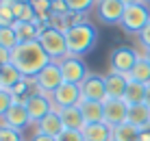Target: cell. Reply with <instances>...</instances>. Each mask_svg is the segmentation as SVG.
I'll return each instance as SVG.
<instances>
[{"label":"cell","mask_w":150,"mask_h":141,"mask_svg":"<svg viewBox=\"0 0 150 141\" xmlns=\"http://www.w3.org/2000/svg\"><path fill=\"white\" fill-rule=\"evenodd\" d=\"M50 61L52 59L46 54V50L41 48V44L37 39L35 41H20L11 50V63L26 78H35Z\"/></svg>","instance_id":"cell-1"},{"label":"cell","mask_w":150,"mask_h":141,"mask_svg":"<svg viewBox=\"0 0 150 141\" xmlns=\"http://www.w3.org/2000/svg\"><path fill=\"white\" fill-rule=\"evenodd\" d=\"M65 41H68V52L72 56H83L94 48L96 28L91 24H87V22L70 26V28L65 30Z\"/></svg>","instance_id":"cell-2"},{"label":"cell","mask_w":150,"mask_h":141,"mask_svg":"<svg viewBox=\"0 0 150 141\" xmlns=\"http://www.w3.org/2000/svg\"><path fill=\"white\" fill-rule=\"evenodd\" d=\"M37 41L41 44V48L46 50V54L52 61H59L63 56H68V41H65V33L52 28V26H39V37Z\"/></svg>","instance_id":"cell-3"},{"label":"cell","mask_w":150,"mask_h":141,"mask_svg":"<svg viewBox=\"0 0 150 141\" xmlns=\"http://www.w3.org/2000/svg\"><path fill=\"white\" fill-rule=\"evenodd\" d=\"M61 67V74H63V80L65 82H74V85H81L83 80H85L87 76H89V72H87L85 63H83L81 56H63V59L57 61Z\"/></svg>","instance_id":"cell-4"},{"label":"cell","mask_w":150,"mask_h":141,"mask_svg":"<svg viewBox=\"0 0 150 141\" xmlns=\"http://www.w3.org/2000/svg\"><path fill=\"white\" fill-rule=\"evenodd\" d=\"M150 22V13L146 9V4H133V7H126L122 18V28L124 33H142V28Z\"/></svg>","instance_id":"cell-5"},{"label":"cell","mask_w":150,"mask_h":141,"mask_svg":"<svg viewBox=\"0 0 150 141\" xmlns=\"http://www.w3.org/2000/svg\"><path fill=\"white\" fill-rule=\"evenodd\" d=\"M35 80H37L39 91L48 93V96H50L52 91H57V89L65 82V80H63V74H61V67H59L57 61H50V63L46 65L37 76H35Z\"/></svg>","instance_id":"cell-6"},{"label":"cell","mask_w":150,"mask_h":141,"mask_svg":"<svg viewBox=\"0 0 150 141\" xmlns=\"http://www.w3.org/2000/svg\"><path fill=\"white\" fill-rule=\"evenodd\" d=\"M50 100H52V106H54V109L79 106L81 100H83L81 85H74V82H63L57 91L50 93Z\"/></svg>","instance_id":"cell-7"},{"label":"cell","mask_w":150,"mask_h":141,"mask_svg":"<svg viewBox=\"0 0 150 141\" xmlns=\"http://www.w3.org/2000/svg\"><path fill=\"white\" fill-rule=\"evenodd\" d=\"M26 111H28L30 122L37 124V122H41V119L48 115V113H52L54 106H52V100H50L48 93L37 91V93H33V96L26 100Z\"/></svg>","instance_id":"cell-8"},{"label":"cell","mask_w":150,"mask_h":141,"mask_svg":"<svg viewBox=\"0 0 150 141\" xmlns=\"http://www.w3.org/2000/svg\"><path fill=\"white\" fill-rule=\"evenodd\" d=\"M96 11H98V20L102 24H122L126 4L122 0H98Z\"/></svg>","instance_id":"cell-9"},{"label":"cell","mask_w":150,"mask_h":141,"mask_svg":"<svg viewBox=\"0 0 150 141\" xmlns=\"http://www.w3.org/2000/svg\"><path fill=\"white\" fill-rule=\"evenodd\" d=\"M137 59H139V54L133 48H117V50H113L111 56H109V67L115 74L126 76L128 72L133 70V65L137 63Z\"/></svg>","instance_id":"cell-10"},{"label":"cell","mask_w":150,"mask_h":141,"mask_svg":"<svg viewBox=\"0 0 150 141\" xmlns=\"http://www.w3.org/2000/svg\"><path fill=\"white\" fill-rule=\"evenodd\" d=\"M105 124L111 130L128 122V104L124 100H105Z\"/></svg>","instance_id":"cell-11"},{"label":"cell","mask_w":150,"mask_h":141,"mask_svg":"<svg viewBox=\"0 0 150 141\" xmlns=\"http://www.w3.org/2000/svg\"><path fill=\"white\" fill-rule=\"evenodd\" d=\"M81 93H83V100H98V102H105L107 100V82L105 76L100 74H91L81 82Z\"/></svg>","instance_id":"cell-12"},{"label":"cell","mask_w":150,"mask_h":141,"mask_svg":"<svg viewBox=\"0 0 150 141\" xmlns=\"http://www.w3.org/2000/svg\"><path fill=\"white\" fill-rule=\"evenodd\" d=\"M0 119H2V126L15 128V130H20V133H22V130L30 124V117H28V111H26V104H22V102H13L11 109H9V111L4 113Z\"/></svg>","instance_id":"cell-13"},{"label":"cell","mask_w":150,"mask_h":141,"mask_svg":"<svg viewBox=\"0 0 150 141\" xmlns=\"http://www.w3.org/2000/svg\"><path fill=\"white\" fill-rule=\"evenodd\" d=\"M105 82H107V100H122L128 87V78L124 74L109 72V76H105Z\"/></svg>","instance_id":"cell-14"},{"label":"cell","mask_w":150,"mask_h":141,"mask_svg":"<svg viewBox=\"0 0 150 141\" xmlns=\"http://www.w3.org/2000/svg\"><path fill=\"white\" fill-rule=\"evenodd\" d=\"M65 130L63 122H61V115L57 111L48 113L41 122H37V128H35V135H50V137H59Z\"/></svg>","instance_id":"cell-15"},{"label":"cell","mask_w":150,"mask_h":141,"mask_svg":"<svg viewBox=\"0 0 150 141\" xmlns=\"http://www.w3.org/2000/svg\"><path fill=\"white\" fill-rule=\"evenodd\" d=\"M61 115V122H63L65 130H83L85 128V117H83L79 106H68V109H54Z\"/></svg>","instance_id":"cell-16"},{"label":"cell","mask_w":150,"mask_h":141,"mask_svg":"<svg viewBox=\"0 0 150 141\" xmlns=\"http://www.w3.org/2000/svg\"><path fill=\"white\" fill-rule=\"evenodd\" d=\"M83 117H85L87 124H98V122H105V106L102 102L98 100H81L79 104Z\"/></svg>","instance_id":"cell-17"},{"label":"cell","mask_w":150,"mask_h":141,"mask_svg":"<svg viewBox=\"0 0 150 141\" xmlns=\"http://www.w3.org/2000/svg\"><path fill=\"white\" fill-rule=\"evenodd\" d=\"M22 72L15 67L11 61L9 63H4V65H0V89H4V91H11L15 85H18L20 80H22Z\"/></svg>","instance_id":"cell-18"},{"label":"cell","mask_w":150,"mask_h":141,"mask_svg":"<svg viewBox=\"0 0 150 141\" xmlns=\"http://www.w3.org/2000/svg\"><path fill=\"white\" fill-rule=\"evenodd\" d=\"M85 141H111L113 137V130L107 126L105 122H98V124H85V128L81 130Z\"/></svg>","instance_id":"cell-19"},{"label":"cell","mask_w":150,"mask_h":141,"mask_svg":"<svg viewBox=\"0 0 150 141\" xmlns=\"http://www.w3.org/2000/svg\"><path fill=\"white\" fill-rule=\"evenodd\" d=\"M128 80H137V82H142V85H150V63L144 56H139L137 59V63L133 65V70L126 74Z\"/></svg>","instance_id":"cell-20"},{"label":"cell","mask_w":150,"mask_h":141,"mask_svg":"<svg viewBox=\"0 0 150 141\" xmlns=\"http://www.w3.org/2000/svg\"><path fill=\"white\" fill-rule=\"evenodd\" d=\"M144 98H146V85L137 80H128V87H126V93H124L122 100L133 106V104H144Z\"/></svg>","instance_id":"cell-21"},{"label":"cell","mask_w":150,"mask_h":141,"mask_svg":"<svg viewBox=\"0 0 150 141\" xmlns=\"http://www.w3.org/2000/svg\"><path fill=\"white\" fill-rule=\"evenodd\" d=\"M13 30L20 41H35L39 37V24L35 22H13Z\"/></svg>","instance_id":"cell-22"},{"label":"cell","mask_w":150,"mask_h":141,"mask_svg":"<svg viewBox=\"0 0 150 141\" xmlns=\"http://www.w3.org/2000/svg\"><path fill=\"white\" fill-rule=\"evenodd\" d=\"M148 122H150V109L146 104H133V106H128V124L142 128Z\"/></svg>","instance_id":"cell-23"},{"label":"cell","mask_w":150,"mask_h":141,"mask_svg":"<svg viewBox=\"0 0 150 141\" xmlns=\"http://www.w3.org/2000/svg\"><path fill=\"white\" fill-rule=\"evenodd\" d=\"M111 141H139V128L126 122V124H122V126L113 128Z\"/></svg>","instance_id":"cell-24"},{"label":"cell","mask_w":150,"mask_h":141,"mask_svg":"<svg viewBox=\"0 0 150 141\" xmlns=\"http://www.w3.org/2000/svg\"><path fill=\"white\" fill-rule=\"evenodd\" d=\"M13 18H15V22H35L37 24V15H35L33 4L15 2L13 4Z\"/></svg>","instance_id":"cell-25"},{"label":"cell","mask_w":150,"mask_h":141,"mask_svg":"<svg viewBox=\"0 0 150 141\" xmlns=\"http://www.w3.org/2000/svg\"><path fill=\"white\" fill-rule=\"evenodd\" d=\"M18 44H20V39H18V35H15L13 26H4V28H0V46H2V48L13 50Z\"/></svg>","instance_id":"cell-26"},{"label":"cell","mask_w":150,"mask_h":141,"mask_svg":"<svg viewBox=\"0 0 150 141\" xmlns=\"http://www.w3.org/2000/svg\"><path fill=\"white\" fill-rule=\"evenodd\" d=\"M65 2H68L70 11H74V13H87L96 4V0H65Z\"/></svg>","instance_id":"cell-27"},{"label":"cell","mask_w":150,"mask_h":141,"mask_svg":"<svg viewBox=\"0 0 150 141\" xmlns=\"http://www.w3.org/2000/svg\"><path fill=\"white\" fill-rule=\"evenodd\" d=\"M0 141H22V133L9 126H0Z\"/></svg>","instance_id":"cell-28"},{"label":"cell","mask_w":150,"mask_h":141,"mask_svg":"<svg viewBox=\"0 0 150 141\" xmlns=\"http://www.w3.org/2000/svg\"><path fill=\"white\" fill-rule=\"evenodd\" d=\"M11 104H13V96H11V91L0 89V117H2L4 113L11 109Z\"/></svg>","instance_id":"cell-29"},{"label":"cell","mask_w":150,"mask_h":141,"mask_svg":"<svg viewBox=\"0 0 150 141\" xmlns=\"http://www.w3.org/2000/svg\"><path fill=\"white\" fill-rule=\"evenodd\" d=\"M57 141H85L81 130H63V133L57 137Z\"/></svg>","instance_id":"cell-30"},{"label":"cell","mask_w":150,"mask_h":141,"mask_svg":"<svg viewBox=\"0 0 150 141\" xmlns=\"http://www.w3.org/2000/svg\"><path fill=\"white\" fill-rule=\"evenodd\" d=\"M137 37H139V44L144 46V50H148L150 48V22L142 28V33H139Z\"/></svg>","instance_id":"cell-31"},{"label":"cell","mask_w":150,"mask_h":141,"mask_svg":"<svg viewBox=\"0 0 150 141\" xmlns=\"http://www.w3.org/2000/svg\"><path fill=\"white\" fill-rule=\"evenodd\" d=\"M139 141H150V122L139 128Z\"/></svg>","instance_id":"cell-32"},{"label":"cell","mask_w":150,"mask_h":141,"mask_svg":"<svg viewBox=\"0 0 150 141\" xmlns=\"http://www.w3.org/2000/svg\"><path fill=\"white\" fill-rule=\"evenodd\" d=\"M9 61H11V50H7V48H2V46H0V65L9 63Z\"/></svg>","instance_id":"cell-33"},{"label":"cell","mask_w":150,"mask_h":141,"mask_svg":"<svg viewBox=\"0 0 150 141\" xmlns=\"http://www.w3.org/2000/svg\"><path fill=\"white\" fill-rule=\"evenodd\" d=\"M30 141H57V137H50V135H33Z\"/></svg>","instance_id":"cell-34"},{"label":"cell","mask_w":150,"mask_h":141,"mask_svg":"<svg viewBox=\"0 0 150 141\" xmlns=\"http://www.w3.org/2000/svg\"><path fill=\"white\" fill-rule=\"evenodd\" d=\"M144 104L150 109V85H146V98H144Z\"/></svg>","instance_id":"cell-35"},{"label":"cell","mask_w":150,"mask_h":141,"mask_svg":"<svg viewBox=\"0 0 150 141\" xmlns=\"http://www.w3.org/2000/svg\"><path fill=\"white\" fill-rule=\"evenodd\" d=\"M126 7H133V4H144V0H122Z\"/></svg>","instance_id":"cell-36"},{"label":"cell","mask_w":150,"mask_h":141,"mask_svg":"<svg viewBox=\"0 0 150 141\" xmlns=\"http://www.w3.org/2000/svg\"><path fill=\"white\" fill-rule=\"evenodd\" d=\"M142 56H144V59H146L148 63H150V48H148V50H144V54H142Z\"/></svg>","instance_id":"cell-37"},{"label":"cell","mask_w":150,"mask_h":141,"mask_svg":"<svg viewBox=\"0 0 150 141\" xmlns=\"http://www.w3.org/2000/svg\"><path fill=\"white\" fill-rule=\"evenodd\" d=\"M15 2H24V4H30L33 0H15Z\"/></svg>","instance_id":"cell-38"},{"label":"cell","mask_w":150,"mask_h":141,"mask_svg":"<svg viewBox=\"0 0 150 141\" xmlns=\"http://www.w3.org/2000/svg\"><path fill=\"white\" fill-rule=\"evenodd\" d=\"M50 2H57V0H50Z\"/></svg>","instance_id":"cell-39"}]
</instances>
